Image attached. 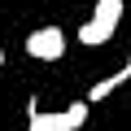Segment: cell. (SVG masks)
I'll list each match as a JSON object with an SVG mask.
<instances>
[{
    "label": "cell",
    "mask_w": 131,
    "mask_h": 131,
    "mask_svg": "<svg viewBox=\"0 0 131 131\" xmlns=\"http://www.w3.org/2000/svg\"><path fill=\"white\" fill-rule=\"evenodd\" d=\"M122 9H127V0H96V13L74 31V39L88 44V48L114 39V31H118V22H122Z\"/></svg>",
    "instance_id": "obj_1"
},
{
    "label": "cell",
    "mask_w": 131,
    "mask_h": 131,
    "mask_svg": "<svg viewBox=\"0 0 131 131\" xmlns=\"http://www.w3.org/2000/svg\"><path fill=\"white\" fill-rule=\"evenodd\" d=\"M88 105L92 101H74V105H66V109H35L31 101V131H79L88 122Z\"/></svg>",
    "instance_id": "obj_2"
},
{
    "label": "cell",
    "mask_w": 131,
    "mask_h": 131,
    "mask_svg": "<svg viewBox=\"0 0 131 131\" xmlns=\"http://www.w3.org/2000/svg\"><path fill=\"white\" fill-rule=\"evenodd\" d=\"M26 52L39 57V61H61L66 57V31L61 26H39L26 35Z\"/></svg>",
    "instance_id": "obj_3"
},
{
    "label": "cell",
    "mask_w": 131,
    "mask_h": 131,
    "mask_svg": "<svg viewBox=\"0 0 131 131\" xmlns=\"http://www.w3.org/2000/svg\"><path fill=\"white\" fill-rule=\"evenodd\" d=\"M122 83H131V57L118 66V70L109 74V79H101V83H92V92H88V101H105V96H114Z\"/></svg>",
    "instance_id": "obj_4"
},
{
    "label": "cell",
    "mask_w": 131,
    "mask_h": 131,
    "mask_svg": "<svg viewBox=\"0 0 131 131\" xmlns=\"http://www.w3.org/2000/svg\"><path fill=\"white\" fill-rule=\"evenodd\" d=\"M0 66H5V44H0Z\"/></svg>",
    "instance_id": "obj_5"
}]
</instances>
